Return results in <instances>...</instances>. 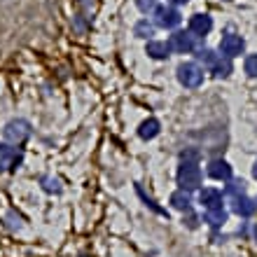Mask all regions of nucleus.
<instances>
[{"mask_svg": "<svg viewBox=\"0 0 257 257\" xmlns=\"http://www.w3.org/2000/svg\"><path fill=\"white\" fill-rule=\"evenodd\" d=\"M31 134H33V126H31V122L28 119H10V122L5 124V128H3V136H5V141L10 143V145H21V143H26L28 138H31Z\"/></svg>", "mask_w": 257, "mask_h": 257, "instance_id": "1", "label": "nucleus"}, {"mask_svg": "<svg viewBox=\"0 0 257 257\" xmlns=\"http://www.w3.org/2000/svg\"><path fill=\"white\" fill-rule=\"evenodd\" d=\"M176 178H178L180 190H185V192L199 190V185H201V169L196 166V162H183Z\"/></svg>", "mask_w": 257, "mask_h": 257, "instance_id": "2", "label": "nucleus"}, {"mask_svg": "<svg viewBox=\"0 0 257 257\" xmlns=\"http://www.w3.org/2000/svg\"><path fill=\"white\" fill-rule=\"evenodd\" d=\"M24 162V152H21L17 145H10V143H0V173L5 171H17Z\"/></svg>", "mask_w": 257, "mask_h": 257, "instance_id": "3", "label": "nucleus"}, {"mask_svg": "<svg viewBox=\"0 0 257 257\" xmlns=\"http://www.w3.org/2000/svg\"><path fill=\"white\" fill-rule=\"evenodd\" d=\"M178 82H180L183 87H187V89L201 87V82H203V68L196 66V63H192V61L180 63V66H178Z\"/></svg>", "mask_w": 257, "mask_h": 257, "instance_id": "4", "label": "nucleus"}, {"mask_svg": "<svg viewBox=\"0 0 257 257\" xmlns=\"http://www.w3.org/2000/svg\"><path fill=\"white\" fill-rule=\"evenodd\" d=\"M180 21H183V17H180V12H178L176 7H169V5L155 7V26H159V28H176Z\"/></svg>", "mask_w": 257, "mask_h": 257, "instance_id": "5", "label": "nucleus"}, {"mask_svg": "<svg viewBox=\"0 0 257 257\" xmlns=\"http://www.w3.org/2000/svg\"><path fill=\"white\" fill-rule=\"evenodd\" d=\"M245 49V42L241 35L236 33H227L222 35V40H220V52H222L224 56H229V59H234V56H241Z\"/></svg>", "mask_w": 257, "mask_h": 257, "instance_id": "6", "label": "nucleus"}, {"mask_svg": "<svg viewBox=\"0 0 257 257\" xmlns=\"http://www.w3.org/2000/svg\"><path fill=\"white\" fill-rule=\"evenodd\" d=\"M169 47L176 54H190L192 49H194V35L185 33V31H176L169 38Z\"/></svg>", "mask_w": 257, "mask_h": 257, "instance_id": "7", "label": "nucleus"}, {"mask_svg": "<svg viewBox=\"0 0 257 257\" xmlns=\"http://www.w3.org/2000/svg\"><path fill=\"white\" fill-rule=\"evenodd\" d=\"M199 201L203 203V208H222V192L215 190V187H206V190L199 192Z\"/></svg>", "mask_w": 257, "mask_h": 257, "instance_id": "8", "label": "nucleus"}, {"mask_svg": "<svg viewBox=\"0 0 257 257\" xmlns=\"http://www.w3.org/2000/svg\"><path fill=\"white\" fill-rule=\"evenodd\" d=\"M210 28H213V19H210L208 14H194L190 19V33L199 35V38L208 35Z\"/></svg>", "mask_w": 257, "mask_h": 257, "instance_id": "9", "label": "nucleus"}, {"mask_svg": "<svg viewBox=\"0 0 257 257\" xmlns=\"http://www.w3.org/2000/svg\"><path fill=\"white\" fill-rule=\"evenodd\" d=\"M208 176L213 178V180H231V166L227 162H222V159H213V162L208 164Z\"/></svg>", "mask_w": 257, "mask_h": 257, "instance_id": "10", "label": "nucleus"}, {"mask_svg": "<svg viewBox=\"0 0 257 257\" xmlns=\"http://www.w3.org/2000/svg\"><path fill=\"white\" fill-rule=\"evenodd\" d=\"M145 54L157 59V61H162V59H169L171 56V47L169 42H159V40H150L148 47H145Z\"/></svg>", "mask_w": 257, "mask_h": 257, "instance_id": "11", "label": "nucleus"}, {"mask_svg": "<svg viewBox=\"0 0 257 257\" xmlns=\"http://www.w3.org/2000/svg\"><path fill=\"white\" fill-rule=\"evenodd\" d=\"M257 210V203L252 201V199H248V196H234V213L241 217H250L255 215Z\"/></svg>", "mask_w": 257, "mask_h": 257, "instance_id": "12", "label": "nucleus"}, {"mask_svg": "<svg viewBox=\"0 0 257 257\" xmlns=\"http://www.w3.org/2000/svg\"><path fill=\"white\" fill-rule=\"evenodd\" d=\"M171 206L178 210H183V213H190L192 208V199H190V192H185V190H178L171 194Z\"/></svg>", "mask_w": 257, "mask_h": 257, "instance_id": "13", "label": "nucleus"}, {"mask_svg": "<svg viewBox=\"0 0 257 257\" xmlns=\"http://www.w3.org/2000/svg\"><path fill=\"white\" fill-rule=\"evenodd\" d=\"M203 222H208L210 227H222V224L227 222V210H224V208H210V210H206Z\"/></svg>", "mask_w": 257, "mask_h": 257, "instance_id": "14", "label": "nucleus"}, {"mask_svg": "<svg viewBox=\"0 0 257 257\" xmlns=\"http://www.w3.org/2000/svg\"><path fill=\"white\" fill-rule=\"evenodd\" d=\"M157 134H159V122H157L155 117L145 119V122L141 124V128H138V136H141L143 141H152Z\"/></svg>", "mask_w": 257, "mask_h": 257, "instance_id": "15", "label": "nucleus"}, {"mask_svg": "<svg viewBox=\"0 0 257 257\" xmlns=\"http://www.w3.org/2000/svg\"><path fill=\"white\" fill-rule=\"evenodd\" d=\"M210 70H213V75H215V77H229V73H231V59H229V56H217L215 66L210 68Z\"/></svg>", "mask_w": 257, "mask_h": 257, "instance_id": "16", "label": "nucleus"}, {"mask_svg": "<svg viewBox=\"0 0 257 257\" xmlns=\"http://www.w3.org/2000/svg\"><path fill=\"white\" fill-rule=\"evenodd\" d=\"M134 35L136 38H143V40H150L155 35V24H150L148 19H141L134 26Z\"/></svg>", "mask_w": 257, "mask_h": 257, "instance_id": "17", "label": "nucleus"}, {"mask_svg": "<svg viewBox=\"0 0 257 257\" xmlns=\"http://www.w3.org/2000/svg\"><path fill=\"white\" fill-rule=\"evenodd\" d=\"M40 185H42V190L49 192V194H61V183L56 178L45 176V178H40Z\"/></svg>", "mask_w": 257, "mask_h": 257, "instance_id": "18", "label": "nucleus"}, {"mask_svg": "<svg viewBox=\"0 0 257 257\" xmlns=\"http://www.w3.org/2000/svg\"><path fill=\"white\" fill-rule=\"evenodd\" d=\"M136 192H138V196H141L143 201H145V206H150V208L155 210V213H159V215H169V213H166V210H164V208H159V206H157V203L152 201V199H150L148 194H145V190H143L141 185H138V187H136Z\"/></svg>", "mask_w": 257, "mask_h": 257, "instance_id": "19", "label": "nucleus"}, {"mask_svg": "<svg viewBox=\"0 0 257 257\" xmlns=\"http://www.w3.org/2000/svg\"><path fill=\"white\" fill-rule=\"evenodd\" d=\"M196 59H199V61H203L208 68H213V66H215V61H217V54H213L210 49H199Z\"/></svg>", "mask_w": 257, "mask_h": 257, "instance_id": "20", "label": "nucleus"}, {"mask_svg": "<svg viewBox=\"0 0 257 257\" xmlns=\"http://www.w3.org/2000/svg\"><path fill=\"white\" fill-rule=\"evenodd\" d=\"M245 73L250 75V77H257V54L245 59Z\"/></svg>", "mask_w": 257, "mask_h": 257, "instance_id": "21", "label": "nucleus"}, {"mask_svg": "<svg viewBox=\"0 0 257 257\" xmlns=\"http://www.w3.org/2000/svg\"><path fill=\"white\" fill-rule=\"evenodd\" d=\"M136 5H138V10H141V12H150V10H152V12H155V0H136Z\"/></svg>", "mask_w": 257, "mask_h": 257, "instance_id": "22", "label": "nucleus"}, {"mask_svg": "<svg viewBox=\"0 0 257 257\" xmlns=\"http://www.w3.org/2000/svg\"><path fill=\"white\" fill-rule=\"evenodd\" d=\"M187 227H192V229L196 227V215H190V217H187Z\"/></svg>", "mask_w": 257, "mask_h": 257, "instance_id": "23", "label": "nucleus"}, {"mask_svg": "<svg viewBox=\"0 0 257 257\" xmlns=\"http://www.w3.org/2000/svg\"><path fill=\"white\" fill-rule=\"evenodd\" d=\"M173 5H185V3H190V0H171Z\"/></svg>", "mask_w": 257, "mask_h": 257, "instance_id": "24", "label": "nucleus"}, {"mask_svg": "<svg viewBox=\"0 0 257 257\" xmlns=\"http://www.w3.org/2000/svg\"><path fill=\"white\" fill-rule=\"evenodd\" d=\"M252 176L257 178V162H255V166H252Z\"/></svg>", "mask_w": 257, "mask_h": 257, "instance_id": "25", "label": "nucleus"}, {"mask_svg": "<svg viewBox=\"0 0 257 257\" xmlns=\"http://www.w3.org/2000/svg\"><path fill=\"white\" fill-rule=\"evenodd\" d=\"M255 238H257V227H255Z\"/></svg>", "mask_w": 257, "mask_h": 257, "instance_id": "26", "label": "nucleus"}]
</instances>
